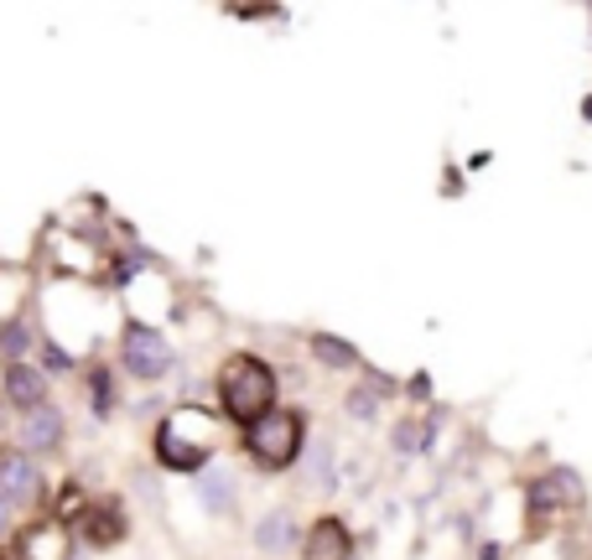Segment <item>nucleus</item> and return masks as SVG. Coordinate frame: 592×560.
Masks as SVG:
<instances>
[{"label": "nucleus", "mask_w": 592, "mask_h": 560, "mask_svg": "<svg viewBox=\"0 0 592 560\" xmlns=\"http://www.w3.org/2000/svg\"><path fill=\"white\" fill-rule=\"evenodd\" d=\"M302 556L307 560H354V535H349V524H343L338 513H323V519L307 530V539H302Z\"/></svg>", "instance_id": "9"}, {"label": "nucleus", "mask_w": 592, "mask_h": 560, "mask_svg": "<svg viewBox=\"0 0 592 560\" xmlns=\"http://www.w3.org/2000/svg\"><path fill=\"white\" fill-rule=\"evenodd\" d=\"M26 343H32V332H26L22 322H5V327H0V353H5V358H11V364H22Z\"/></svg>", "instance_id": "15"}, {"label": "nucleus", "mask_w": 592, "mask_h": 560, "mask_svg": "<svg viewBox=\"0 0 592 560\" xmlns=\"http://www.w3.org/2000/svg\"><path fill=\"white\" fill-rule=\"evenodd\" d=\"M302 446H307V420L297 416V410H270L265 420L255 425H244V451L265 467V472H281L302 457Z\"/></svg>", "instance_id": "3"}, {"label": "nucleus", "mask_w": 592, "mask_h": 560, "mask_svg": "<svg viewBox=\"0 0 592 560\" xmlns=\"http://www.w3.org/2000/svg\"><path fill=\"white\" fill-rule=\"evenodd\" d=\"M119 369L130 373V379H162L166 369H172V343H166L156 327L146 322H130L125 332H119Z\"/></svg>", "instance_id": "4"}, {"label": "nucleus", "mask_w": 592, "mask_h": 560, "mask_svg": "<svg viewBox=\"0 0 592 560\" xmlns=\"http://www.w3.org/2000/svg\"><path fill=\"white\" fill-rule=\"evenodd\" d=\"M42 493V472L26 451H0V498L5 504H37Z\"/></svg>", "instance_id": "8"}, {"label": "nucleus", "mask_w": 592, "mask_h": 560, "mask_svg": "<svg viewBox=\"0 0 592 560\" xmlns=\"http://www.w3.org/2000/svg\"><path fill=\"white\" fill-rule=\"evenodd\" d=\"M5 524H11V504L0 498V535H5Z\"/></svg>", "instance_id": "20"}, {"label": "nucleus", "mask_w": 592, "mask_h": 560, "mask_svg": "<svg viewBox=\"0 0 592 560\" xmlns=\"http://www.w3.org/2000/svg\"><path fill=\"white\" fill-rule=\"evenodd\" d=\"M198 498H203V509L209 513H229L235 509V478L214 467V472H203V483H198Z\"/></svg>", "instance_id": "13"}, {"label": "nucleus", "mask_w": 592, "mask_h": 560, "mask_svg": "<svg viewBox=\"0 0 592 560\" xmlns=\"http://www.w3.org/2000/svg\"><path fill=\"white\" fill-rule=\"evenodd\" d=\"M58 442H63V416H58L52 405L26 410V420H22V446L26 451H52Z\"/></svg>", "instance_id": "11"}, {"label": "nucleus", "mask_w": 592, "mask_h": 560, "mask_svg": "<svg viewBox=\"0 0 592 560\" xmlns=\"http://www.w3.org/2000/svg\"><path fill=\"white\" fill-rule=\"evenodd\" d=\"M291 539H297V524H291V513H286V509H270L261 524H255V545L270 550V556H281Z\"/></svg>", "instance_id": "12"}, {"label": "nucleus", "mask_w": 592, "mask_h": 560, "mask_svg": "<svg viewBox=\"0 0 592 560\" xmlns=\"http://www.w3.org/2000/svg\"><path fill=\"white\" fill-rule=\"evenodd\" d=\"M78 535H84V545H95V550H110V545H119V539L130 535L125 509H119L115 498H99V504H89V509H84V519H78Z\"/></svg>", "instance_id": "5"}, {"label": "nucleus", "mask_w": 592, "mask_h": 560, "mask_svg": "<svg viewBox=\"0 0 592 560\" xmlns=\"http://www.w3.org/2000/svg\"><path fill=\"white\" fill-rule=\"evenodd\" d=\"M332 446L328 442H312V483H323V488H328L332 483Z\"/></svg>", "instance_id": "16"}, {"label": "nucleus", "mask_w": 592, "mask_h": 560, "mask_svg": "<svg viewBox=\"0 0 592 560\" xmlns=\"http://www.w3.org/2000/svg\"><path fill=\"white\" fill-rule=\"evenodd\" d=\"M22 560H73V530L63 519H37L16 545Z\"/></svg>", "instance_id": "6"}, {"label": "nucleus", "mask_w": 592, "mask_h": 560, "mask_svg": "<svg viewBox=\"0 0 592 560\" xmlns=\"http://www.w3.org/2000/svg\"><path fill=\"white\" fill-rule=\"evenodd\" d=\"M214 446H218V416H209L203 405H177L156 425V462L172 467V472H198L214 457Z\"/></svg>", "instance_id": "2"}, {"label": "nucleus", "mask_w": 592, "mask_h": 560, "mask_svg": "<svg viewBox=\"0 0 592 560\" xmlns=\"http://www.w3.org/2000/svg\"><path fill=\"white\" fill-rule=\"evenodd\" d=\"M421 436H427V431H421L416 420H401V425H395V446H401V451H416V446H421Z\"/></svg>", "instance_id": "17"}, {"label": "nucleus", "mask_w": 592, "mask_h": 560, "mask_svg": "<svg viewBox=\"0 0 592 560\" xmlns=\"http://www.w3.org/2000/svg\"><path fill=\"white\" fill-rule=\"evenodd\" d=\"M5 399L16 405V410H37V405H48V373L32 369V364H5Z\"/></svg>", "instance_id": "10"}, {"label": "nucleus", "mask_w": 592, "mask_h": 560, "mask_svg": "<svg viewBox=\"0 0 592 560\" xmlns=\"http://www.w3.org/2000/svg\"><path fill=\"white\" fill-rule=\"evenodd\" d=\"M562 504H582V488H577V472H545L541 483H530V524L545 530L551 509Z\"/></svg>", "instance_id": "7"}, {"label": "nucleus", "mask_w": 592, "mask_h": 560, "mask_svg": "<svg viewBox=\"0 0 592 560\" xmlns=\"http://www.w3.org/2000/svg\"><path fill=\"white\" fill-rule=\"evenodd\" d=\"M582 115H588V119H592V99H588V104H582Z\"/></svg>", "instance_id": "21"}, {"label": "nucleus", "mask_w": 592, "mask_h": 560, "mask_svg": "<svg viewBox=\"0 0 592 560\" xmlns=\"http://www.w3.org/2000/svg\"><path fill=\"white\" fill-rule=\"evenodd\" d=\"M312 353H317V364H328V369H354L358 364L354 343H343V338H332V332H312Z\"/></svg>", "instance_id": "14"}, {"label": "nucleus", "mask_w": 592, "mask_h": 560, "mask_svg": "<svg viewBox=\"0 0 592 560\" xmlns=\"http://www.w3.org/2000/svg\"><path fill=\"white\" fill-rule=\"evenodd\" d=\"M354 399V416H375V395L369 390H358V395H349Z\"/></svg>", "instance_id": "19"}, {"label": "nucleus", "mask_w": 592, "mask_h": 560, "mask_svg": "<svg viewBox=\"0 0 592 560\" xmlns=\"http://www.w3.org/2000/svg\"><path fill=\"white\" fill-rule=\"evenodd\" d=\"M218 410L235 425H255L276 410V369L255 353H235L218 369Z\"/></svg>", "instance_id": "1"}, {"label": "nucleus", "mask_w": 592, "mask_h": 560, "mask_svg": "<svg viewBox=\"0 0 592 560\" xmlns=\"http://www.w3.org/2000/svg\"><path fill=\"white\" fill-rule=\"evenodd\" d=\"M95 410H99V416L110 410V379H104V369L95 373Z\"/></svg>", "instance_id": "18"}]
</instances>
